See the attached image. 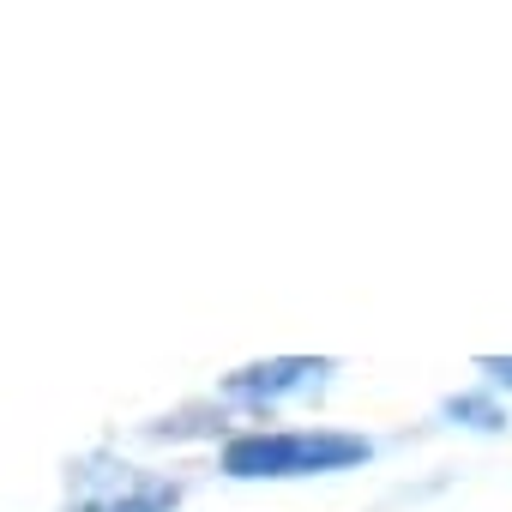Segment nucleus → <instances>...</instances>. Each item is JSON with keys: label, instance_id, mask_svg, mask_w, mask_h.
<instances>
[{"label": "nucleus", "instance_id": "nucleus-3", "mask_svg": "<svg viewBox=\"0 0 512 512\" xmlns=\"http://www.w3.org/2000/svg\"><path fill=\"white\" fill-rule=\"evenodd\" d=\"M181 488L175 482H157V476H139V470H121L103 494L85 500V512H175Z\"/></svg>", "mask_w": 512, "mask_h": 512}, {"label": "nucleus", "instance_id": "nucleus-5", "mask_svg": "<svg viewBox=\"0 0 512 512\" xmlns=\"http://www.w3.org/2000/svg\"><path fill=\"white\" fill-rule=\"evenodd\" d=\"M476 368H482L494 386H512V362H506V356H476Z\"/></svg>", "mask_w": 512, "mask_h": 512}, {"label": "nucleus", "instance_id": "nucleus-4", "mask_svg": "<svg viewBox=\"0 0 512 512\" xmlns=\"http://www.w3.org/2000/svg\"><path fill=\"white\" fill-rule=\"evenodd\" d=\"M446 416H464L470 428H500V410L488 398H446Z\"/></svg>", "mask_w": 512, "mask_h": 512}, {"label": "nucleus", "instance_id": "nucleus-1", "mask_svg": "<svg viewBox=\"0 0 512 512\" xmlns=\"http://www.w3.org/2000/svg\"><path fill=\"white\" fill-rule=\"evenodd\" d=\"M374 446L362 434H338V428H302V434H241L223 446V470L229 476H326V470H350L362 464Z\"/></svg>", "mask_w": 512, "mask_h": 512}, {"label": "nucleus", "instance_id": "nucleus-2", "mask_svg": "<svg viewBox=\"0 0 512 512\" xmlns=\"http://www.w3.org/2000/svg\"><path fill=\"white\" fill-rule=\"evenodd\" d=\"M320 374H326V362L284 356V362H260V368L229 374L223 392H229V398H284V392H296V386H308V380H320Z\"/></svg>", "mask_w": 512, "mask_h": 512}]
</instances>
